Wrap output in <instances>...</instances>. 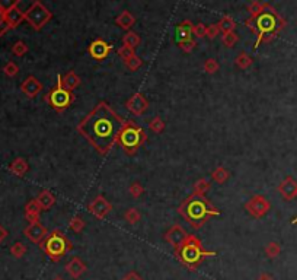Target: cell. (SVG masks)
I'll return each instance as SVG.
<instances>
[{
	"label": "cell",
	"instance_id": "3",
	"mask_svg": "<svg viewBox=\"0 0 297 280\" xmlns=\"http://www.w3.org/2000/svg\"><path fill=\"white\" fill-rule=\"evenodd\" d=\"M178 213L182 216L194 229H200L214 216L220 215V210L214 207L206 195L191 194L178 207Z\"/></svg>",
	"mask_w": 297,
	"mask_h": 280
},
{
	"label": "cell",
	"instance_id": "2",
	"mask_svg": "<svg viewBox=\"0 0 297 280\" xmlns=\"http://www.w3.org/2000/svg\"><path fill=\"white\" fill-rule=\"evenodd\" d=\"M245 25L251 29V32L256 35L255 48H258L262 43H271L277 35L284 29L286 19L277 12L276 9L268 3L267 9L256 18L246 19Z\"/></svg>",
	"mask_w": 297,
	"mask_h": 280
},
{
	"label": "cell",
	"instance_id": "30",
	"mask_svg": "<svg viewBox=\"0 0 297 280\" xmlns=\"http://www.w3.org/2000/svg\"><path fill=\"white\" fill-rule=\"evenodd\" d=\"M234 63H236V66H237L239 69L246 70V69H249L251 66L254 65V59H252L248 53H240V54L234 59Z\"/></svg>",
	"mask_w": 297,
	"mask_h": 280
},
{
	"label": "cell",
	"instance_id": "4",
	"mask_svg": "<svg viewBox=\"0 0 297 280\" xmlns=\"http://www.w3.org/2000/svg\"><path fill=\"white\" fill-rule=\"evenodd\" d=\"M214 256H216L214 251L204 250L203 242L194 234H188L187 239L175 250V257L182 266H185L191 272L197 270V267L204 261V259L214 257Z\"/></svg>",
	"mask_w": 297,
	"mask_h": 280
},
{
	"label": "cell",
	"instance_id": "9",
	"mask_svg": "<svg viewBox=\"0 0 297 280\" xmlns=\"http://www.w3.org/2000/svg\"><path fill=\"white\" fill-rule=\"evenodd\" d=\"M245 210L255 219H261L271 210V203L264 195L256 194L245 203Z\"/></svg>",
	"mask_w": 297,
	"mask_h": 280
},
{
	"label": "cell",
	"instance_id": "34",
	"mask_svg": "<svg viewBox=\"0 0 297 280\" xmlns=\"http://www.w3.org/2000/svg\"><path fill=\"white\" fill-rule=\"evenodd\" d=\"M26 251H28V248H26V245L22 244V242H15V244L10 247V254H12L15 259H22V257L26 254Z\"/></svg>",
	"mask_w": 297,
	"mask_h": 280
},
{
	"label": "cell",
	"instance_id": "38",
	"mask_svg": "<svg viewBox=\"0 0 297 280\" xmlns=\"http://www.w3.org/2000/svg\"><path fill=\"white\" fill-rule=\"evenodd\" d=\"M239 41V35L236 32H229V34H223L222 35V43L224 47L227 48H232L234 47V44Z\"/></svg>",
	"mask_w": 297,
	"mask_h": 280
},
{
	"label": "cell",
	"instance_id": "35",
	"mask_svg": "<svg viewBox=\"0 0 297 280\" xmlns=\"http://www.w3.org/2000/svg\"><path fill=\"white\" fill-rule=\"evenodd\" d=\"M166 127V124H165V121L160 118V117H154L150 123H148V129L151 130L153 133H157V134H160L163 130Z\"/></svg>",
	"mask_w": 297,
	"mask_h": 280
},
{
	"label": "cell",
	"instance_id": "14",
	"mask_svg": "<svg viewBox=\"0 0 297 280\" xmlns=\"http://www.w3.org/2000/svg\"><path fill=\"white\" fill-rule=\"evenodd\" d=\"M187 237H188V234H187V231L181 226V225H173L172 228H169L168 231H166V234L163 235V238H165V241L169 244V245H172L175 250L187 239Z\"/></svg>",
	"mask_w": 297,
	"mask_h": 280
},
{
	"label": "cell",
	"instance_id": "1",
	"mask_svg": "<svg viewBox=\"0 0 297 280\" xmlns=\"http://www.w3.org/2000/svg\"><path fill=\"white\" fill-rule=\"evenodd\" d=\"M126 124V118H123L108 102L101 101L82 118L76 130L95 151L105 156L117 145L118 136Z\"/></svg>",
	"mask_w": 297,
	"mask_h": 280
},
{
	"label": "cell",
	"instance_id": "20",
	"mask_svg": "<svg viewBox=\"0 0 297 280\" xmlns=\"http://www.w3.org/2000/svg\"><path fill=\"white\" fill-rule=\"evenodd\" d=\"M192 29H194V25L190 19H185L182 21L178 28H176V40L178 43H185V41H190L192 40Z\"/></svg>",
	"mask_w": 297,
	"mask_h": 280
},
{
	"label": "cell",
	"instance_id": "44",
	"mask_svg": "<svg viewBox=\"0 0 297 280\" xmlns=\"http://www.w3.org/2000/svg\"><path fill=\"white\" fill-rule=\"evenodd\" d=\"M117 53H118L120 59H123V62H127L128 59H131V57L134 56V50L130 48V47H126V45L120 47Z\"/></svg>",
	"mask_w": 297,
	"mask_h": 280
},
{
	"label": "cell",
	"instance_id": "36",
	"mask_svg": "<svg viewBox=\"0 0 297 280\" xmlns=\"http://www.w3.org/2000/svg\"><path fill=\"white\" fill-rule=\"evenodd\" d=\"M9 29V23L6 21V7L0 3V37H3Z\"/></svg>",
	"mask_w": 297,
	"mask_h": 280
},
{
	"label": "cell",
	"instance_id": "11",
	"mask_svg": "<svg viewBox=\"0 0 297 280\" xmlns=\"http://www.w3.org/2000/svg\"><path fill=\"white\" fill-rule=\"evenodd\" d=\"M111 51H112V45L106 43L105 40H102V38H96L95 41L90 43L89 48H87V53L90 54V57L98 60V62L105 60Z\"/></svg>",
	"mask_w": 297,
	"mask_h": 280
},
{
	"label": "cell",
	"instance_id": "32",
	"mask_svg": "<svg viewBox=\"0 0 297 280\" xmlns=\"http://www.w3.org/2000/svg\"><path fill=\"white\" fill-rule=\"evenodd\" d=\"M265 254L268 259H277L281 254V247L276 241H271L265 245Z\"/></svg>",
	"mask_w": 297,
	"mask_h": 280
},
{
	"label": "cell",
	"instance_id": "47",
	"mask_svg": "<svg viewBox=\"0 0 297 280\" xmlns=\"http://www.w3.org/2000/svg\"><path fill=\"white\" fill-rule=\"evenodd\" d=\"M121 280H143V278L137 272H128L127 275Z\"/></svg>",
	"mask_w": 297,
	"mask_h": 280
},
{
	"label": "cell",
	"instance_id": "23",
	"mask_svg": "<svg viewBox=\"0 0 297 280\" xmlns=\"http://www.w3.org/2000/svg\"><path fill=\"white\" fill-rule=\"evenodd\" d=\"M35 200L38 201V204L43 210H50L56 204V195L48 190H43Z\"/></svg>",
	"mask_w": 297,
	"mask_h": 280
},
{
	"label": "cell",
	"instance_id": "16",
	"mask_svg": "<svg viewBox=\"0 0 297 280\" xmlns=\"http://www.w3.org/2000/svg\"><path fill=\"white\" fill-rule=\"evenodd\" d=\"M278 193L281 194V197L287 201L297 198V181L293 177H286L277 187Z\"/></svg>",
	"mask_w": 297,
	"mask_h": 280
},
{
	"label": "cell",
	"instance_id": "42",
	"mask_svg": "<svg viewBox=\"0 0 297 280\" xmlns=\"http://www.w3.org/2000/svg\"><path fill=\"white\" fill-rule=\"evenodd\" d=\"M128 193H130V195H131L133 198H139L140 195H143L145 188H143V186H142L140 183H133V184L128 187Z\"/></svg>",
	"mask_w": 297,
	"mask_h": 280
},
{
	"label": "cell",
	"instance_id": "19",
	"mask_svg": "<svg viewBox=\"0 0 297 280\" xmlns=\"http://www.w3.org/2000/svg\"><path fill=\"white\" fill-rule=\"evenodd\" d=\"M43 209L40 207L37 200H29L25 204V217L29 222V225L32 223H38L40 222V215H41Z\"/></svg>",
	"mask_w": 297,
	"mask_h": 280
},
{
	"label": "cell",
	"instance_id": "26",
	"mask_svg": "<svg viewBox=\"0 0 297 280\" xmlns=\"http://www.w3.org/2000/svg\"><path fill=\"white\" fill-rule=\"evenodd\" d=\"M217 26H219L220 32L229 34V32H234V29H236V22H234V19L230 15H226V16H223V18L219 21Z\"/></svg>",
	"mask_w": 297,
	"mask_h": 280
},
{
	"label": "cell",
	"instance_id": "45",
	"mask_svg": "<svg viewBox=\"0 0 297 280\" xmlns=\"http://www.w3.org/2000/svg\"><path fill=\"white\" fill-rule=\"evenodd\" d=\"M178 45H179V48L184 51V53H191L192 50L197 47V41L195 40H190V41H185V43H178Z\"/></svg>",
	"mask_w": 297,
	"mask_h": 280
},
{
	"label": "cell",
	"instance_id": "33",
	"mask_svg": "<svg viewBox=\"0 0 297 280\" xmlns=\"http://www.w3.org/2000/svg\"><path fill=\"white\" fill-rule=\"evenodd\" d=\"M124 219H126V222H127L128 225H136V223H139V222H140L142 215H140V212H139L137 209H134V207H130L127 212L124 213Z\"/></svg>",
	"mask_w": 297,
	"mask_h": 280
},
{
	"label": "cell",
	"instance_id": "27",
	"mask_svg": "<svg viewBox=\"0 0 297 280\" xmlns=\"http://www.w3.org/2000/svg\"><path fill=\"white\" fill-rule=\"evenodd\" d=\"M268 3H264V1H252L248 4V12H249V19H256L265 9H267Z\"/></svg>",
	"mask_w": 297,
	"mask_h": 280
},
{
	"label": "cell",
	"instance_id": "43",
	"mask_svg": "<svg viewBox=\"0 0 297 280\" xmlns=\"http://www.w3.org/2000/svg\"><path fill=\"white\" fill-rule=\"evenodd\" d=\"M192 35H195V38H198V40L207 37V26H206L204 23H197V25H194Z\"/></svg>",
	"mask_w": 297,
	"mask_h": 280
},
{
	"label": "cell",
	"instance_id": "5",
	"mask_svg": "<svg viewBox=\"0 0 297 280\" xmlns=\"http://www.w3.org/2000/svg\"><path fill=\"white\" fill-rule=\"evenodd\" d=\"M40 248L47 254V257H50L51 261L59 263L67 253L72 251L73 245H72V241L66 237L60 229H54L48 232V235L40 244Z\"/></svg>",
	"mask_w": 297,
	"mask_h": 280
},
{
	"label": "cell",
	"instance_id": "7",
	"mask_svg": "<svg viewBox=\"0 0 297 280\" xmlns=\"http://www.w3.org/2000/svg\"><path fill=\"white\" fill-rule=\"evenodd\" d=\"M44 101L57 112H63L64 109H67L76 101V96L73 92L64 89L63 84H62V75H59L56 87L51 88L44 95Z\"/></svg>",
	"mask_w": 297,
	"mask_h": 280
},
{
	"label": "cell",
	"instance_id": "50",
	"mask_svg": "<svg viewBox=\"0 0 297 280\" xmlns=\"http://www.w3.org/2000/svg\"><path fill=\"white\" fill-rule=\"evenodd\" d=\"M53 280H64L63 278H62V276H56V278H54V279Z\"/></svg>",
	"mask_w": 297,
	"mask_h": 280
},
{
	"label": "cell",
	"instance_id": "29",
	"mask_svg": "<svg viewBox=\"0 0 297 280\" xmlns=\"http://www.w3.org/2000/svg\"><path fill=\"white\" fill-rule=\"evenodd\" d=\"M142 43V40H140V35L137 34V32H133V31H128L126 32V35L123 37V45H126V47H130V48H136V47H139Z\"/></svg>",
	"mask_w": 297,
	"mask_h": 280
},
{
	"label": "cell",
	"instance_id": "25",
	"mask_svg": "<svg viewBox=\"0 0 297 280\" xmlns=\"http://www.w3.org/2000/svg\"><path fill=\"white\" fill-rule=\"evenodd\" d=\"M212 184L207 178H198L194 186H192V194H197V195H206L209 193Z\"/></svg>",
	"mask_w": 297,
	"mask_h": 280
},
{
	"label": "cell",
	"instance_id": "17",
	"mask_svg": "<svg viewBox=\"0 0 297 280\" xmlns=\"http://www.w3.org/2000/svg\"><path fill=\"white\" fill-rule=\"evenodd\" d=\"M21 91L25 93L26 98L34 99L35 96H38V93H41L43 91V84L35 78V76H28L21 85Z\"/></svg>",
	"mask_w": 297,
	"mask_h": 280
},
{
	"label": "cell",
	"instance_id": "8",
	"mask_svg": "<svg viewBox=\"0 0 297 280\" xmlns=\"http://www.w3.org/2000/svg\"><path fill=\"white\" fill-rule=\"evenodd\" d=\"M53 19V13L40 0L32 1V4L25 12V21L34 31H41L48 22Z\"/></svg>",
	"mask_w": 297,
	"mask_h": 280
},
{
	"label": "cell",
	"instance_id": "24",
	"mask_svg": "<svg viewBox=\"0 0 297 280\" xmlns=\"http://www.w3.org/2000/svg\"><path fill=\"white\" fill-rule=\"evenodd\" d=\"M9 171L12 174H15L16 177H23L25 174L29 171V165L26 162V159L23 158H16L12 161V164L9 165Z\"/></svg>",
	"mask_w": 297,
	"mask_h": 280
},
{
	"label": "cell",
	"instance_id": "46",
	"mask_svg": "<svg viewBox=\"0 0 297 280\" xmlns=\"http://www.w3.org/2000/svg\"><path fill=\"white\" fill-rule=\"evenodd\" d=\"M219 32H220V29H219L217 23H213L210 26H207V38L209 40H214L219 35Z\"/></svg>",
	"mask_w": 297,
	"mask_h": 280
},
{
	"label": "cell",
	"instance_id": "49",
	"mask_svg": "<svg viewBox=\"0 0 297 280\" xmlns=\"http://www.w3.org/2000/svg\"><path fill=\"white\" fill-rule=\"evenodd\" d=\"M256 280H274V278L270 275V273H267V272H262L258 278H256Z\"/></svg>",
	"mask_w": 297,
	"mask_h": 280
},
{
	"label": "cell",
	"instance_id": "12",
	"mask_svg": "<svg viewBox=\"0 0 297 280\" xmlns=\"http://www.w3.org/2000/svg\"><path fill=\"white\" fill-rule=\"evenodd\" d=\"M6 21L10 29H15L25 21V12L21 9V1L16 0L10 6L6 7Z\"/></svg>",
	"mask_w": 297,
	"mask_h": 280
},
{
	"label": "cell",
	"instance_id": "51",
	"mask_svg": "<svg viewBox=\"0 0 297 280\" xmlns=\"http://www.w3.org/2000/svg\"><path fill=\"white\" fill-rule=\"evenodd\" d=\"M292 223H293V225H296V223H297V217H295V219L292 220Z\"/></svg>",
	"mask_w": 297,
	"mask_h": 280
},
{
	"label": "cell",
	"instance_id": "37",
	"mask_svg": "<svg viewBox=\"0 0 297 280\" xmlns=\"http://www.w3.org/2000/svg\"><path fill=\"white\" fill-rule=\"evenodd\" d=\"M124 65H126V67L130 72H136V70H139L143 66V60L137 54H134L131 59H128L127 62H124Z\"/></svg>",
	"mask_w": 297,
	"mask_h": 280
},
{
	"label": "cell",
	"instance_id": "6",
	"mask_svg": "<svg viewBox=\"0 0 297 280\" xmlns=\"http://www.w3.org/2000/svg\"><path fill=\"white\" fill-rule=\"evenodd\" d=\"M146 140H148V134L145 133V130L139 124H136L134 121H127V124L124 126V129L121 130L118 136L117 145L121 146V149L126 155L134 156L137 151L145 145Z\"/></svg>",
	"mask_w": 297,
	"mask_h": 280
},
{
	"label": "cell",
	"instance_id": "31",
	"mask_svg": "<svg viewBox=\"0 0 297 280\" xmlns=\"http://www.w3.org/2000/svg\"><path fill=\"white\" fill-rule=\"evenodd\" d=\"M85 226L86 222L83 220V217H80V216H73V217L70 219V222H69V228H70L73 232H76V234H82L83 229H85Z\"/></svg>",
	"mask_w": 297,
	"mask_h": 280
},
{
	"label": "cell",
	"instance_id": "48",
	"mask_svg": "<svg viewBox=\"0 0 297 280\" xmlns=\"http://www.w3.org/2000/svg\"><path fill=\"white\" fill-rule=\"evenodd\" d=\"M7 235H9V232H7V229L3 226V225H0V244L7 238Z\"/></svg>",
	"mask_w": 297,
	"mask_h": 280
},
{
	"label": "cell",
	"instance_id": "10",
	"mask_svg": "<svg viewBox=\"0 0 297 280\" xmlns=\"http://www.w3.org/2000/svg\"><path fill=\"white\" fill-rule=\"evenodd\" d=\"M87 210L95 216L96 219L102 220V219H105L106 216L111 213L112 204L106 200L104 195H98V197H95V198L89 203Z\"/></svg>",
	"mask_w": 297,
	"mask_h": 280
},
{
	"label": "cell",
	"instance_id": "13",
	"mask_svg": "<svg viewBox=\"0 0 297 280\" xmlns=\"http://www.w3.org/2000/svg\"><path fill=\"white\" fill-rule=\"evenodd\" d=\"M126 107H127V109L133 115L140 117V115H143V114L148 111L150 104H148V99H146L140 92H137V93H134V95L128 99L127 102H126Z\"/></svg>",
	"mask_w": 297,
	"mask_h": 280
},
{
	"label": "cell",
	"instance_id": "22",
	"mask_svg": "<svg viewBox=\"0 0 297 280\" xmlns=\"http://www.w3.org/2000/svg\"><path fill=\"white\" fill-rule=\"evenodd\" d=\"M134 23H136V18H134V15H133L131 12H128V10L121 12V13L115 18V25H117L118 28L127 31V32L128 31H131V28L134 26Z\"/></svg>",
	"mask_w": 297,
	"mask_h": 280
},
{
	"label": "cell",
	"instance_id": "21",
	"mask_svg": "<svg viewBox=\"0 0 297 280\" xmlns=\"http://www.w3.org/2000/svg\"><path fill=\"white\" fill-rule=\"evenodd\" d=\"M62 84H63L64 89L73 92L76 88L82 84V79H80V76H79L74 70H69L66 75L62 76Z\"/></svg>",
	"mask_w": 297,
	"mask_h": 280
},
{
	"label": "cell",
	"instance_id": "41",
	"mask_svg": "<svg viewBox=\"0 0 297 280\" xmlns=\"http://www.w3.org/2000/svg\"><path fill=\"white\" fill-rule=\"evenodd\" d=\"M3 72H4L6 76L15 78V76L19 73V66L16 65L15 62H7V63L4 65V67H3Z\"/></svg>",
	"mask_w": 297,
	"mask_h": 280
},
{
	"label": "cell",
	"instance_id": "28",
	"mask_svg": "<svg viewBox=\"0 0 297 280\" xmlns=\"http://www.w3.org/2000/svg\"><path fill=\"white\" fill-rule=\"evenodd\" d=\"M230 178V173L224 167H217L212 173V180L217 184H224Z\"/></svg>",
	"mask_w": 297,
	"mask_h": 280
},
{
	"label": "cell",
	"instance_id": "18",
	"mask_svg": "<svg viewBox=\"0 0 297 280\" xmlns=\"http://www.w3.org/2000/svg\"><path fill=\"white\" fill-rule=\"evenodd\" d=\"M64 270H66V273H67L70 278H73V279H79L80 276H83V275L86 273L87 266H86L85 261H83L82 259H79V257H73V259L70 260V261L66 264Z\"/></svg>",
	"mask_w": 297,
	"mask_h": 280
},
{
	"label": "cell",
	"instance_id": "40",
	"mask_svg": "<svg viewBox=\"0 0 297 280\" xmlns=\"http://www.w3.org/2000/svg\"><path fill=\"white\" fill-rule=\"evenodd\" d=\"M203 69H204L206 73H209V75H214V73L220 69V65L217 63L216 59H207V60L204 62V65H203Z\"/></svg>",
	"mask_w": 297,
	"mask_h": 280
},
{
	"label": "cell",
	"instance_id": "39",
	"mask_svg": "<svg viewBox=\"0 0 297 280\" xmlns=\"http://www.w3.org/2000/svg\"><path fill=\"white\" fill-rule=\"evenodd\" d=\"M28 45L26 43H23V41H16V43L13 44V47H12V53L16 56V57H23L26 53H28Z\"/></svg>",
	"mask_w": 297,
	"mask_h": 280
},
{
	"label": "cell",
	"instance_id": "15",
	"mask_svg": "<svg viewBox=\"0 0 297 280\" xmlns=\"http://www.w3.org/2000/svg\"><path fill=\"white\" fill-rule=\"evenodd\" d=\"M23 235L28 238L31 242H34V244H41L45 237L48 235V231H47V228L41 225L40 222L38 223H32V225H28L25 229H23Z\"/></svg>",
	"mask_w": 297,
	"mask_h": 280
}]
</instances>
